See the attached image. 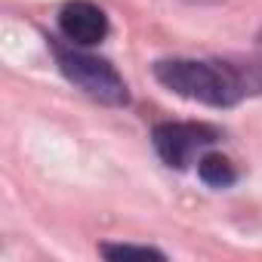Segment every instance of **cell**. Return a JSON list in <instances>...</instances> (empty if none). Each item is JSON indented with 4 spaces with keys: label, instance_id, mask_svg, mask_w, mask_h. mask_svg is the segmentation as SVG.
<instances>
[{
    "label": "cell",
    "instance_id": "3",
    "mask_svg": "<svg viewBox=\"0 0 262 262\" xmlns=\"http://www.w3.org/2000/svg\"><path fill=\"white\" fill-rule=\"evenodd\" d=\"M210 142H216V129L204 126V123H161L155 129V148L164 158L167 167H188L191 158L207 148Z\"/></svg>",
    "mask_w": 262,
    "mask_h": 262
},
{
    "label": "cell",
    "instance_id": "4",
    "mask_svg": "<svg viewBox=\"0 0 262 262\" xmlns=\"http://www.w3.org/2000/svg\"><path fill=\"white\" fill-rule=\"evenodd\" d=\"M59 28L71 43L93 47V43L105 40L108 19L96 4H90V0H71V4H65L62 13H59Z\"/></svg>",
    "mask_w": 262,
    "mask_h": 262
},
{
    "label": "cell",
    "instance_id": "6",
    "mask_svg": "<svg viewBox=\"0 0 262 262\" xmlns=\"http://www.w3.org/2000/svg\"><path fill=\"white\" fill-rule=\"evenodd\" d=\"M102 256L108 259H164L161 250H151V247H129V244H105L102 247Z\"/></svg>",
    "mask_w": 262,
    "mask_h": 262
},
{
    "label": "cell",
    "instance_id": "5",
    "mask_svg": "<svg viewBox=\"0 0 262 262\" xmlns=\"http://www.w3.org/2000/svg\"><path fill=\"white\" fill-rule=\"evenodd\" d=\"M198 173H201V179H204L207 185H213V188H225V185L234 182V167H231V161L222 158V155H204V158L198 161Z\"/></svg>",
    "mask_w": 262,
    "mask_h": 262
},
{
    "label": "cell",
    "instance_id": "2",
    "mask_svg": "<svg viewBox=\"0 0 262 262\" xmlns=\"http://www.w3.org/2000/svg\"><path fill=\"white\" fill-rule=\"evenodd\" d=\"M56 59H59L62 74L77 90H83L90 99L105 102V105L126 102V83L105 59H96V56L80 53V50H65V47H56Z\"/></svg>",
    "mask_w": 262,
    "mask_h": 262
},
{
    "label": "cell",
    "instance_id": "1",
    "mask_svg": "<svg viewBox=\"0 0 262 262\" xmlns=\"http://www.w3.org/2000/svg\"><path fill=\"white\" fill-rule=\"evenodd\" d=\"M155 77L167 90H173L191 102L213 105V108H228L247 93V80L231 65H216V62L164 59L155 65Z\"/></svg>",
    "mask_w": 262,
    "mask_h": 262
}]
</instances>
